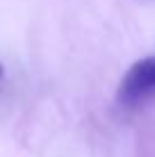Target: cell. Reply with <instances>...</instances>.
<instances>
[{
	"label": "cell",
	"mask_w": 155,
	"mask_h": 157,
	"mask_svg": "<svg viewBox=\"0 0 155 157\" xmlns=\"http://www.w3.org/2000/svg\"><path fill=\"white\" fill-rule=\"evenodd\" d=\"M155 98V55L135 62L123 75L116 100L123 107H137Z\"/></svg>",
	"instance_id": "cell-1"
},
{
	"label": "cell",
	"mask_w": 155,
	"mask_h": 157,
	"mask_svg": "<svg viewBox=\"0 0 155 157\" xmlns=\"http://www.w3.org/2000/svg\"><path fill=\"white\" fill-rule=\"evenodd\" d=\"M2 75H5V68H2V64H0V80H2Z\"/></svg>",
	"instance_id": "cell-2"
}]
</instances>
